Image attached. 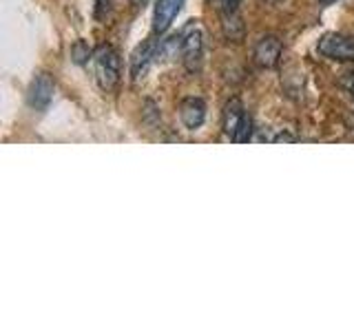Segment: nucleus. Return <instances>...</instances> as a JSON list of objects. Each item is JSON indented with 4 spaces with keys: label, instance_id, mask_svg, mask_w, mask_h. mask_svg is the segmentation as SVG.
Wrapping results in <instances>:
<instances>
[{
    "label": "nucleus",
    "instance_id": "nucleus-1",
    "mask_svg": "<svg viewBox=\"0 0 354 332\" xmlns=\"http://www.w3.org/2000/svg\"><path fill=\"white\" fill-rule=\"evenodd\" d=\"M182 62L188 71H199L204 62V29L202 25L195 22H188L182 29Z\"/></svg>",
    "mask_w": 354,
    "mask_h": 332
},
{
    "label": "nucleus",
    "instance_id": "nucleus-2",
    "mask_svg": "<svg viewBox=\"0 0 354 332\" xmlns=\"http://www.w3.org/2000/svg\"><path fill=\"white\" fill-rule=\"evenodd\" d=\"M93 73L97 84L109 91L113 89L120 80V55L113 47H106L102 44L95 53H93Z\"/></svg>",
    "mask_w": 354,
    "mask_h": 332
},
{
    "label": "nucleus",
    "instance_id": "nucleus-3",
    "mask_svg": "<svg viewBox=\"0 0 354 332\" xmlns=\"http://www.w3.org/2000/svg\"><path fill=\"white\" fill-rule=\"evenodd\" d=\"M317 49L321 55H326L330 60H354V40L341 33H328L319 40Z\"/></svg>",
    "mask_w": 354,
    "mask_h": 332
},
{
    "label": "nucleus",
    "instance_id": "nucleus-4",
    "mask_svg": "<svg viewBox=\"0 0 354 332\" xmlns=\"http://www.w3.org/2000/svg\"><path fill=\"white\" fill-rule=\"evenodd\" d=\"M53 93H55V84L51 80V75L49 73H38L31 80L29 91H27L29 107L36 109V111H44V109L51 104Z\"/></svg>",
    "mask_w": 354,
    "mask_h": 332
},
{
    "label": "nucleus",
    "instance_id": "nucleus-5",
    "mask_svg": "<svg viewBox=\"0 0 354 332\" xmlns=\"http://www.w3.org/2000/svg\"><path fill=\"white\" fill-rule=\"evenodd\" d=\"M283 44L277 36H263L257 44H254V62L263 69H274L281 60Z\"/></svg>",
    "mask_w": 354,
    "mask_h": 332
},
{
    "label": "nucleus",
    "instance_id": "nucleus-6",
    "mask_svg": "<svg viewBox=\"0 0 354 332\" xmlns=\"http://www.w3.org/2000/svg\"><path fill=\"white\" fill-rule=\"evenodd\" d=\"M184 5V0H158L153 11V31L155 33H164L169 31L173 25V20L180 14V9Z\"/></svg>",
    "mask_w": 354,
    "mask_h": 332
},
{
    "label": "nucleus",
    "instance_id": "nucleus-7",
    "mask_svg": "<svg viewBox=\"0 0 354 332\" xmlns=\"http://www.w3.org/2000/svg\"><path fill=\"white\" fill-rule=\"evenodd\" d=\"M180 118L188 131H197L206 120V104L199 98H186L180 104Z\"/></svg>",
    "mask_w": 354,
    "mask_h": 332
},
{
    "label": "nucleus",
    "instance_id": "nucleus-8",
    "mask_svg": "<svg viewBox=\"0 0 354 332\" xmlns=\"http://www.w3.org/2000/svg\"><path fill=\"white\" fill-rule=\"evenodd\" d=\"M155 60V42H144L136 49L131 58V80L140 82L144 75H147L151 62Z\"/></svg>",
    "mask_w": 354,
    "mask_h": 332
},
{
    "label": "nucleus",
    "instance_id": "nucleus-9",
    "mask_svg": "<svg viewBox=\"0 0 354 332\" xmlns=\"http://www.w3.org/2000/svg\"><path fill=\"white\" fill-rule=\"evenodd\" d=\"M246 109H243L241 100L232 98L230 102L224 107V111H221V127H224V133L226 136H235L237 129L241 127V122L246 120Z\"/></svg>",
    "mask_w": 354,
    "mask_h": 332
},
{
    "label": "nucleus",
    "instance_id": "nucleus-10",
    "mask_svg": "<svg viewBox=\"0 0 354 332\" xmlns=\"http://www.w3.org/2000/svg\"><path fill=\"white\" fill-rule=\"evenodd\" d=\"M177 55L182 58V36L164 38L155 44V62H171Z\"/></svg>",
    "mask_w": 354,
    "mask_h": 332
},
{
    "label": "nucleus",
    "instance_id": "nucleus-11",
    "mask_svg": "<svg viewBox=\"0 0 354 332\" xmlns=\"http://www.w3.org/2000/svg\"><path fill=\"white\" fill-rule=\"evenodd\" d=\"M224 33L230 40H241L243 36V22L237 11H224Z\"/></svg>",
    "mask_w": 354,
    "mask_h": 332
},
{
    "label": "nucleus",
    "instance_id": "nucleus-12",
    "mask_svg": "<svg viewBox=\"0 0 354 332\" xmlns=\"http://www.w3.org/2000/svg\"><path fill=\"white\" fill-rule=\"evenodd\" d=\"M71 55H73V62H77V64H82V62H86L88 58H93L91 47H88V44H86V42H82V40L73 44Z\"/></svg>",
    "mask_w": 354,
    "mask_h": 332
},
{
    "label": "nucleus",
    "instance_id": "nucleus-13",
    "mask_svg": "<svg viewBox=\"0 0 354 332\" xmlns=\"http://www.w3.org/2000/svg\"><path fill=\"white\" fill-rule=\"evenodd\" d=\"M343 84H346V89H348V91L354 95V73H350V75L346 77V82H343Z\"/></svg>",
    "mask_w": 354,
    "mask_h": 332
},
{
    "label": "nucleus",
    "instance_id": "nucleus-14",
    "mask_svg": "<svg viewBox=\"0 0 354 332\" xmlns=\"http://www.w3.org/2000/svg\"><path fill=\"white\" fill-rule=\"evenodd\" d=\"M133 5H136V7H142V5H147V0H133Z\"/></svg>",
    "mask_w": 354,
    "mask_h": 332
}]
</instances>
